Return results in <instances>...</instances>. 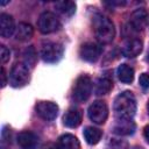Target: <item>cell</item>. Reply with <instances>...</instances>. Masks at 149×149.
Returning <instances> with one entry per match:
<instances>
[{"label":"cell","mask_w":149,"mask_h":149,"mask_svg":"<svg viewBox=\"0 0 149 149\" xmlns=\"http://www.w3.org/2000/svg\"><path fill=\"white\" fill-rule=\"evenodd\" d=\"M1 149H7V148H5V147H2V148H1Z\"/></svg>","instance_id":"cell-28"},{"label":"cell","mask_w":149,"mask_h":149,"mask_svg":"<svg viewBox=\"0 0 149 149\" xmlns=\"http://www.w3.org/2000/svg\"><path fill=\"white\" fill-rule=\"evenodd\" d=\"M139 83L144 90H148L149 88V74L148 73H142L139 78Z\"/></svg>","instance_id":"cell-24"},{"label":"cell","mask_w":149,"mask_h":149,"mask_svg":"<svg viewBox=\"0 0 149 149\" xmlns=\"http://www.w3.org/2000/svg\"><path fill=\"white\" fill-rule=\"evenodd\" d=\"M143 135H144V139L147 140V142L149 143V125L146 126V128H144V130H143Z\"/></svg>","instance_id":"cell-26"},{"label":"cell","mask_w":149,"mask_h":149,"mask_svg":"<svg viewBox=\"0 0 149 149\" xmlns=\"http://www.w3.org/2000/svg\"><path fill=\"white\" fill-rule=\"evenodd\" d=\"M147 22H148V14L144 8H139L132 13L129 24L133 30H136V31L142 30L146 27Z\"/></svg>","instance_id":"cell-10"},{"label":"cell","mask_w":149,"mask_h":149,"mask_svg":"<svg viewBox=\"0 0 149 149\" xmlns=\"http://www.w3.org/2000/svg\"><path fill=\"white\" fill-rule=\"evenodd\" d=\"M113 87V83L109 78L104 77V78H99L95 81V86H94V92L97 95H104L107 94Z\"/></svg>","instance_id":"cell-19"},{"label":"cell","mask_w":149,"mask_h":149,"mask_svg":"<svg viewBox=\"0 0 149 149\" xmlns=\"http://www.w3.org/2000/svg\"><path fill=\"white\" fill-rule=\"evenodd\" d=\"M36 112L43 120L51 121L58 114V106L51 101H41L36 105Z\"/></svg>","instance_id":"cell-9"},{"label":"cell","mask_w":149,"mask_h":149,"mask_svg":"<svg viewBox=\"0 0 149 149\" xmlns=\"http://www.w3.org/2000/svg\"><path fill=\"white\" fill-rule=\"evenodd\" d=\"M101 51H102V48L100 44L87 42L80 47L79 55L86 62H95L100 57Z\"/></svg>","instance_id":"cell-8"},{"label":"cell","mask_w":149,"mask_h":149,"mask_svg":"<svg viewBox=\"0 0 149 149\" xmlns=\"http://www.w3.org/2000/svg\"><path fill=\"white\" fill-rule=\"evenodd\" d=\"M16 142L21 149H35L38 144V139L34 133L27 130L17 135Z\"/></svg>","instance_id":"cell-11"},{"label":"cell","mask_w":149,"mask_h":149,"mask_svg":"<svg viewBox=\"0 0 149 149\" xmlns=\"http://www.w3.org/2000/svg\"><path fill=\"white\" fill-rule=\"evenodd\" d=\"M29 80V68L24 63H16L9 73V83L13 87H21Z\"/></svg>","instance_id":"cell-5"},{"label":"cell","mask_w":149,"mask_h":149,"mask_svg":"<svg viewBox=\"0 0 149 149\" xmlns=\"http://www.w3.org/2000/svg\"><path fill=\"white\" fill-rule=\"evenodd\" d=\"M15 29H16V27L14 24V19L8 14L2 13L0 15V34H1V36L7 38L15 33Z\"/></svg>","instance_id":"cell-12"},{"label":"cell","mask_w":149,"mask_h":149,"mask_svg":"<svg viewBox=\"0 0 149 149\" xmlns=\"http://www.w3.org/2000/svg\"><path fill=\"white\" fill-rule=\"evenodd\" d=\"M92 23H93V30L95 37L101 44H107L113 41L115 36V28L113 22L107 16L97 14L94 15Z\"/></svg>","instance_id":"cell-2"},{"label":"cell","mask_w":149,"mask_h":149,"mask_svg":"<svg viewBox=\"0 0 149 149\" xmlns=\"http://www.w3.org/2000/svg\"><path fill=\"white\" fill-rule=\"evenodd\" d=\"M36 59H37V54H36V50L34 47H28L24 52H23V61H24V64L28 66V68H33L36 63Z\"/></svg>","instance_id":"cell-22"},{"label":"cell","mask_w":149,"mask_h":149,"mask_svg":"<svg viewBox=\"0 0 149 149\" xmlns=\"http://www.w3.org/2000/svg\"><path fill=\"white\" fill-rule=\"evenodd\" d=\"M87 114L91 121H93L94 123L101 125L106 121L108 116V107L106 102L98 100V101H94L92 105H90Z\"/></svg>","instance_id":"cell-7"},{"label":"cell","mask_w":149,"mask_h":149,"mask_svg":"<svg viewBox=\"0 0 149 149\" xmlns=\"http://www.w3.org/2000/svg\"><path fill=\"white\" fill-rule=\"evenodd\" d=\"M118 78L122 81V83H126V84H129L133 81L134 79V69L127 64H121L119 68H118Z\"/></svg>","instance_id":"cell-18"},{"label":"cell","mask_w":149,"mask_h":149,"mask_svg":"<svg viewBox=\"0 0 149 149\" xmlns=\"http://www.w3.org/2000/svg\"><path fill=\"white\" fill-rule=\"evenodd\" d=\"M135 130V123L128 119H116L113 132L118 135H130Z\"/></svg>","instance_id":"cell-15"},{"label":"cell","mask_w":149,"mask_h":149,"mask_svg":"<svg viewBox=\"0 0 149 149\" xmlns=\"http://www.w3.org/2000/svg\"><path fill=\"white\" fill-rule=\"evenodd\" d=\"M142 47H143V43H142L141 40H139V38H132V40L127 41V43L123 45V48H122V55L125 57H128V58L136 57L142 51Z\"/></svg>","instance_id":"cell-14"},{"label":"cell","mask_w":149,"mask_h":149,"mask_svg":"<svg viewBox=\"0 0 149 149\" xmlns=\"http://www.w3.org/2000/svg\"><path fill=\"white\" fill-rule=\"evenodd\" d=\"M64 52V48L62 44L56 42H44L41 47V57L47 63H56L58 62Z\"/></svg>","instance_id":"cell-3"},{"label":"cell","mask_w":149,"mask_h":149,"mask_svg":"<svg viewBox=\"0 0 149 149\" xmlns=\"http://www.w3.org/2000/svg\"><path fill=\"white\" fill-rule=\"evenodd\" d=\"M9 57H10L9 50L5 45H0V58H1V63L5 64L6 62H8L9 61Z\"/></svg>","instance_id":"cell-23"},{"label":"cell","mask_w":149,"mask_h":149,"mask_svg":"<svg viewBox=\"0 0 149 149\" xmlns=\"http://www.w3.org/2000/svg\"><path fill=\"white\" fill-rule=\"evenodd\" d=\"M55 8L62 15L71 16L76 10V3L73 1H58L55 3Z\"/></svg>","instance_id":"cell-21"},{"label":"cell","mask_w":149,"mask_h":149,"mask_svg":"<svg viewBox=\"0 0 149 149\" xmlns=\"http://www.w3.org/2000/svg\"><path fill=\"white\" fill-rule=\"evenodd\" d=\"M37 28L43 34H50L61 28V22L54 13L43 12L37 20Z\"/></svg>","instance_id":"cell-4"},{"label":"cell","mask_w":149,"mask_h":149,"mask_svg":"<svg viewBox=\"0 0 149 149\" xmlns=\"http://www.w3.org/2000/svg\"><path fill=\"white\" fill-rule=\"evenodd\" d=\"M33 34H34L33 27L29 23H26V22H20L16 26V29H15V33H14L15 38L19 40V41H28L33 37Z\"/></svg>","instance_id":"cell-17"},{"label":"cell","mask_w":149,"mask_h":149,"mask_svg":"<svg viewBox=\"0 0 149 149\" xmlns=\"http://www.w3.org/2000/svg\"><path fill=\"white\" fill-rule=\"evenodd\" d=\"M113 111L116 119L132 120L136 112V101L132 92H122L114 99Z\"/></svg>","instance_id":"cell-1"},{"label":"cell","mask_w":149,"mask_h":149,"mask_svg":"<svg viewBox=\"0 0 149 149\" xmlns=\"http://www.w3.org/2000/svg\"><path fill=\"white\" fill-rule=\"evenodd\" d=\"M92 92V81L91 78L86 74L78 77L74 88H73V97L77 101H85L90 98Z\"/></svg>","instance_id":"cell-6"},{"label":"cell","mask_w":149,"mask_h":149,"mask_svg":"<svg viewBox=\"0 0 149 149\" xmlns=\"http://www.w3.org/2000/svg\"><path fill=\"white\" fill-rule=\"evenodd\" d=\"M63 121H64V125L66 127H70V128H76L80 125L81 122V112L80 109L78 108H70L64 118H63Z\"/></svg>","instance_id":"cell-16"},{"label":"cell","mask_w":149,"mask_h":149,"mask_svg":"<svg viewBox=\"0 0 149 149\" xmlns=\"http://www.w3.org/2000/svg\"><path fill=\"white\" fill-rule=\"evenodd\" d=\"M102 136V132L95 127H86L84 130V137L87 143L97 144Z\"/></svg>","instance_id":"cell-20"},{"label":"cell","mask_w":149,"mask_h":149,"mask_svg":"<svg viewBox=\"0 0 149 149\" xmlns=\"http://www.w3.org/2000/svg\"><path fill=\"white\" fill-rule=\"evenodd\" d=\"M147 108H148V113H149V102H148V105H147Z\"/></svg>","instance_id":"cell-27"},{"label":"cell","mask_w":149,"mask_h":149,"mask_svg":"<svg viewBox=\"0 0 149 149\" xmlns=\"http://www.w3.org/2000/svg\"><path fill=\"white\" fill-rule=\"evenodd\" d=\"M7 84V78H6V72H5V69L2 68L1 69V86L5 87V85Z\"/></svg>","instance_id":"cell-25"},{"label":"cell","mask_w":149,"mask_h":149,"mask_svg":"<svg viewBox=\"0 0 149 149\" xmlns=\"http://www.w3.org/2000/svg\"><path fill=\"white\" fill-rule=\"evenodd\" d=\"M50 149H80V144L76 136L71 134H64L58 139L57 143Z\"/></svg>","instance_id":"cell-13"}]
</instances>
